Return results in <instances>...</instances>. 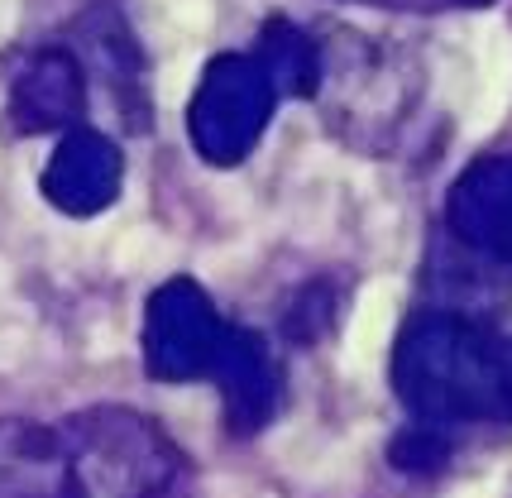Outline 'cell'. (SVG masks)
I'll list each match as a JSON object with an SVG mask.
<instances>
[{
	"instance_id": "9c48e42d",
	"label": "cell",
	"mask_w": 512,
	"mask_h": 498,
	"mask_svg": "<svg viewBox=\"0 0 512 498\" xmlns=\"http://www.w3.org/2000/svg\"><path fill=\"white\" fill-rule=\"evenodd\" d=\"M0 498H77L63 422L0 417Z\"/></svg>"
},
{
	"instance_id": "277c9868",
	"label": "cell",
	"mask_w": 512,
	"mask_h": 498,
	"mask_svg": "<svg viewBox=\"0 0 512 498\" xmlns=\"http://www.w3.org/2000/svg\"><path fill=\"white\" fill-rule=\"evenodd\" d=\"M230 321L216 312L211 293L197 278H168L158 283L149 302H144V331H139V350H144V369L158 384H192V379H211V364L221 355Z\"/></svg>"
},
{
	"instance_id": "3957f363",
	"label": "cell",
	"mask_w": 512,
	"mask_h": 498,
	"mask_svg": "<svg viewBox=\"0 0 512 498\" xmlns=\"http://www.w3.org/2000/svg\"><path fill=\"white\" fill-rule=\"evenodd\" d=\"M278 101L283 96L254 53H216L192 91L187 139L211 168H235L259 149Z\"/></svg>"
},
{
	"instance_id": "5b68a950",
	"label": "cell",
	"mask_w": 512,
	"mask_h": 498,
	"mask_svg": "<svg viewBox=\"0 0 512 498\" xmlns=\"http://www.w3.org/2000/svg\"><path fill=\"white\" fill-rule=\"evenodd\" d=\"M446 226L455 245L512 269V154H484L450 182Z\"/></svg>"
},
{
	"instance_id": "52a82bcc",
	"label": "cell",
	"mask_w": 512,
	"mask_h": 498,
	"mask_svg": "<svg viewBox=\"0 0 512 498\" xmlns=\"http://www.w3.org/2000/svg\"><path fill=\"white\" fill-rule=\"evenodd\" d=\"M87 115V68L72 48H39L10 77V125L20 135L77 130Z\"/></svg>"
},
{
	"instance_id": "8fae6325",
	"label": "cell",
	"mask_w": 512,
	"mask_h": 498,
	"mask_svg": "<svg viewBox=\"0 0 512 498\" xmlns=\"http://www.w3.org/2000/svg\"><path fill=\"white\" fill-rule=\"evenodd\" d=\"M82 44H87L96 72L106 77V87L120 101H139V53H134V39L111 10H96L91 20H82Z\"/></svg>"
},
{
	"instance_id": "30bf717a",
	"label": "cell",
	"mask_w": 512,
	"mask_h": 498,
	"mask_svg": "<svg viewBox=\"0 0 512 498\" xmlns=\"http://www.w3.org/2000/svg\"><path fill=\"white\" fill-rule=\"evenodd\" d=\"M254 58L268 72V82L278 87V96H316L326 87V53L307 29H297L292 20H268L254 39Z\"/></svg>"
},
{
	"instance_id": "7c38bea8",
	"label": "cell",
	"mask_w": 512,
	"mask_h": 498,
	"mask_svg": "<svg viewBox=\"0 0 512 498\" xmlns=\"http://www.w3.org/2000/svg\"><path fill=\"white\" fill-rule=\"evenodd\" d=\"M393 465L407 470V475H431V470H441L450 460V441H446V427H431V422H417V427H407L393 441Z\"/></svg>"
},
{
	"instance_id": "6da1fadb",
	"label": "cell",
	"mask_w": 512,
	"mask_h": 498,
	"mask_svg": "<svg viewBox=\"0 0 512 498\" xmlns=\"http://www.w3.org/2000/svg\"><path fill=\"white\" fill-rule=\"evenodd\" d=\"M393 393L417 422H512V336L469 312H417L393 345Z\"/></svg>"
},
{
	"instance_id": "4fadbf2b",
	"label": "cell",
	"mask_w": 512,
	"mask_h": 498,
	"mask_svg": "<svg viewBox=\"0 0 512 498\" xmlns=\"http://www.w3.org/2000/svg\"><path fill=\"white\" fill-rule=\"evenodd\" d=\"M331 317H335V302H331V293L316 283V288H307V293L292 302V312H288V321H283V326H288L292 340L312 345V340L321 336L326 326H331Z\"/></svg>"
},
{
	"instance_id": "8992f818",
	"label": "cell",
	"mask_w": 512,
	"mask_h": 498,
	"mask_svg": "<svg viewBox=\"0 0 512 498\" xmlns=\"http://www.w3.org/2000/svg\"><path fill=\"white\" fill-rule=\"evenodd\" d=\"M125 187V154L111 135L91 130V125H77V130H63L58 149L48 154L44 163V197L63 216H101L106 206H115Z\"/></svg>"
},
{
	"instance_id": "5bb4252c",
	"label": "cell",
	"mask_w": 512,
	"mask_h": 498,
	"mask_svg": "<svg viewBox=\"0 0 512 498\" xmlns=\"http://www.w3.org/2000/svg\"><path fill=\"white\" fill-rule=\"evenodd\" d=\"M364 5H388V10H455V5H489V0H364Z\"/></svg>"
},
{
	"instance_id": "7a4b0ae2",
	"label": "cell",
	"mask_w": 512,
	"mask_h": 498,
	"mask_svg": "<svg viewBox=\"0 0 512 498\" xmlns=\"http://www.w3.org/2000/svg\"><path fill=\"white\" fill-rule=\"evenodd\" d=\"M77 498H168L182 479V451L154 417L134 408H82L63 417Z\"/></svg>"
},
{
	"instance_id": "ba28073f",
	"label": "cell",
	"mask_w": 512,
	"mask_h": 498,
	"mask_svg": "<svg viewBox=\"0 0 512 498\" xmlns=\"http://www.w3.org/2000/svg\"><path fill=\"white\" fill-rule=\"evenodd\" d=\"M211 384L221 388V412L225 427L235 436H254L273 422L278 398H283V369L268 355V345L259 331L235 326L225 331V345L216 364H211Z\"/></svg>"
}]
</instances>
